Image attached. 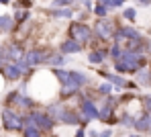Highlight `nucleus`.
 Listing matches in <instances>:
<instances>
[{
	"instance_id": "5",
	"label": "nucleus",
	"mask_w": 151,
	"mask_h": 137,
	"mask_svg": "<svg viewBox=\"0 0 151 137\" xmlns=\"http://www.w3.org/2000/svg\"><path fill=\"white\" fill-rule=\"evenodd\" d=\"M47 51L45 49H31L29 53H25L23 57V61H25L27 68H33V66H39V63H43V61H47Z\"/></svg>"
},
{
	"instance_id": "17",
	"label": "nucleus",
	"mask_w": 151,
	"mask_h": 137,
	"mask_svg": "<svg viewBox=\"0 0 151 137\" xmlns=\"http://www.w3.org/2000/svg\"><path fill=\"white\" fill-rule=\"evenodd\" d=\"M137 82L143 84V86H149L151 84V72L149 70H139L137 72Z\"/></svg>"
},
{
	"instance_id": "11",
	"label": "nucleus",
	"mask_w": 151,
	"mask_h": 137,
	"mask_svg": "<svg viewBox=\"0 0 151 137\" xmlns=\"http://www.w3.org/2000/svg\"><path fill=\"white\" fill-rule=\"evenodd\" d=\"M78 51H82V45H80V43H76L74 39H68V41H63V43H61V55H65V53H78Z\"/></svg>"
},
{
	"instance_id": "3",
	"label": "nucleus",
	"mask_w": 151,
	"mask_h": 137,
	"mask_svg": "<svg viewBox=\"0 0 151 137\" xmlns=\"http://www.w3.org/2000/svg\"><path fill=\"white\" fill-rule=\"evenodd\" d=\"M2 125L8 131H23V119L8 107L2 110Z\"/></svg>"
},
{
	"instance_id": "22",
	"label": "nucleus",
	"mask_w": 151,
	"mask_h": 137,
	"mask_svg": "<svg viewBox=\"0 0 151 137\" xmlns=\"http://www.w3.org/2000/svg\"><path fill=\"white\" fill-rule=\"evenodd\" d=\"M121 53H123V47H121V45H116V43H114V45H112V47H110V57H112V59H114V61H116V59H121Z\"/></svg>"
},
{
	"instance_id": "34",
	"label": "nucleus",
	"mask_w": 151,
	"mask_h": 137,
	"mask_svg": "<svg viewBox=\"0 0 151 137\" xmlns=\"http://www.w3.org/2000/svg\"><path fill=\"white\" fill-rule=\"evenodd\" d=\"M90 137H98V131H94V129H92V131H90Z\"/></svg>"
},
{
	"instance_id": "8",
	"label": "nucleus",
	"mask_w": 151,
	"mask_h": 137,
	"mask_svg": "<svg viewBox=\"0 0 151 137\" xmlns=\"http://www.w3.org/2000/svg\"><path fill=\"white\" fill-rule=\"evenodd\" d=\"M65 110H68V107H65L63 102H53V105H49V109H47V115L51 117L53 123H61Z\"/></svg>"
},
{
	"instance_id": "24",
	"label": "nucleus",
	"mask_w": 151,
	"mask_h": 137,
	"mask_svg": "<svg viewBox=\"0 0 151 137\" xmlns=\"http://www.w3.org/2000/svg\"><path fill=\"white\" fill-rule=\"evenodd\" d=\"M27 19H29V12H27V10H17V14H14V21H17V23H23Z\"/></svg>"
},
{
	"instance_id": "28",
	"label": "nucleus",
	"mask_w": 151,
	"mask_h": 137,
	"mask_svg": "<svg viewBox=\"0 0 151 137\" xmlns=\"http://www.w3.org/2000/svg\"><path fill=\"white\" fill-rule=\"evenodd\" d=\"M94 12H96V17H100V19H104V17H106V12H108V8H104L102 4H96Z\"/></svg>"
},
{
	"instance_id": "14",
	"label": "nucleus",
	"mask_w": 151,
	"mask_h": 137,
	"mask_svg": "<svg viewBox=\"0 0 151 137\" xmlns=\"http://www.w3.org/2000/svg\"><path fill=\"white\" fill-rule=\"evenodd\" d=\"M12 21H14L12 17H8V14H0V31H2V33L12 31V27H14V23H12Z\"/></svg>"
},
{
	"instance_id": "18",
	"label": "nucleus",
	"mask_w": 151,
	"mask_h": 137,
	"mask_svg": "<svg viewBox=\"0 0 151 137\" xmlns=\"http://www.w3.org/2000/svg\"><path fill=\"white\" fill-rule=\"evenodd\" d=\"M63 61H65V55H61V53H55V55H49V57H47V63L53 66V68L63 66Z\"/></svg>"
},
{
	"instance_id": "13",
	"label": "nucleus",
	"mask_w": 151,
	"mask_h": 137,
	"mask_svg": "<svg viewBox=\"0 0 151 137\" xmlns=\"http://www.w3.org/2000/svg\"><path fill=\"white\" fill-rule=\"evenodd\" d=\"M61 123L63 125H80L82 123V117H78L74 110H65V115H63V119H61Z\"/></svg>"
},
{
	"instance_id": "25",
	"label": "nucleus",
	"mask_w": 151,
	"mask_h": 137,
	"mask_svg": "<svg viewBox=\"0 0 151 137\" xmlns=\"http://www.w3.org/2000/svg\"><path fill=\"white\" fill-rule=\"evenodd\" d=\"M143 109H145V115H151V94L143 96Z\"/></svg>"
},
{
	"instance_id": "26",
	"label": "nucleus",
	"mask_w": 151,
	"mask_h": 137,
	"mask_svg": "<svg viewBox=\"0 0 151 137\" xmlns=\"http://www.w3.org/2000/svg\"><path fill=\"white\" fill-rule=\"evenodd\" d=\"M121 125H123V127H133V125H135V119H133L131 115H125V117L121 119Z\"/></svg>"
},
{
	"instance_id": "36",
	"label": "nucleus",
	"mask_w": 151,
	"mask_h": 137,
	"mask_svg": "<svg viewBox=\"0 0 151 137\" xmlns=\"http://www.w3.org/2000/svg\"><path fill=\"white\" fill-rule=\"evenodd\" d=\"M8 2H10V0H0V4H8Z\"/></svg>"
},
{
	"instance_id": "4",
	"label": "nucleus",
	"mask_w": 151,
	"mask_h": 137,
	"mask_svg": "<svg viewBox=\"0 0 151 137\" xmlns=\"http://www.w3.org/2000/svg\"><path fill=\"white\" fill-rule=\"evenodd\" d=\"M31 119H33V123H35V127H37L39 131H51V129H53V121H51V117L47 112L33 110V112H31Z\"/></svg>"
},
{
	"instance_id": "35",
	"label": "nucleus",
	"mask_w": 151,
	"mask_h": 137,
	"mask_svg": "<svg viewBox=\"0 0 151 137\" xmlns=\"http://www.w3.org/2000/svg\"><path fill=\"white\" fill-rule=\"evenodd\" d=\"M137 2H141V4H151V0H137Z\"/></svg>"
},
{
	"instance_id": "15",
	"label": "nucleus",
	"mask_w": 151,
	"mask_h": 137,
	"mask_svg": "<svg viewBox=\"0 0 151 137\" xmlns=\"http://www.w3.org/2000/svg\"><path fill=\"white\" fill-rule=\"evenodd\" d=\"M149 117L151 115H143V117H139V119H135V129L137 131H149Z\"/></svg>"
},
{
	"instance_id": "10",
	"label": "nucleus",
	"mask_w": 151,
	"mask_h": 137,
	"mask_svg": "<svg viewBox=\"0 0 151 137\" xmlns=\"http://www.w3.org/2000/svg\"><path fill=\"white\" fill-rule=\"evenodd\" d=\"M102 76L108 80V82L112 84V88H116V90H125L127 86V80L125 78H121V76H114V74H108V72H100Z\"/></svg>"
},
{
	"instance_id": "27",
	"label": "nucleus",
	"mask_w": 151,
	"mask_h": 137,
	"mask_svg": "<svg viewBox=\"0 0 151 137\" xmlns=\"http://www.w3.org/2000/svg\"><path fill=\"white\" fill-rule=\"evenodd\" d=\"M123 14H125L127 21H135V17H137V10H135V8H125V12H123Z\"/></svg>"
},
{
	"instance_id": "32",
	"label": "nucleus",
	"mask_w": 151,
	"mask_h": 137,
	"mask_svg": "<svg viewBox=\"0 0 151 137\" xmlns=\"http://www.w3.org/2000/svg\"><path fill=\"white\" fill-rule=\"evenodd\" d=\"M123 4H125V0H112V8L114 6H123Z\"/></svg>"
},
{
	"instance_id": "29",
	"label": "nucleus",
	"mask_w": 151,
	"mask_h": 137,
	"mask_svg": "<svg viewBox=\"0 0 151 137\" xmlns=\"http://www.w3.org/2000/svg\"><path fill=\"white\" fill-rule=\"evenodd\" d=\"M31 0H17V8H29Z\"/></svg>"
},
{
	"instance_id": "23",
	"label": "nucleus",
	"mask_w": 151,
	"mask_h": 137,
	"mask_svg": "<svg viewBox=\"0 0 151 137\" xmlns=\"http://www.w3.org/2000/svg\"><path fill=\"white\" fill-rule=\"evenodd\" d=\"M70 4H72V0H53V2H51V8H53V10H57V8H61V6L68 8Z\"/></svg>"
},
{
	"instance_id": "37",
	"label": "nucleus",
	"mask_w": 151,
	"mask_h": 137,
	"mask_svg": "<svg viewBox=\"0 0 151 137\" xmlns=\"http://www.w3.org/2000/svg\"><path fill=\"white\" fill-rule=\"evenodd\" d=\"M149 131H151V117H149Z\"/></svg>"
},
{
	"instance_id": "33",
	"label": "nucleus",
	"mask_w": 151,
	"mask_h": 137,
	"mask_svg": "<svg viewBox=\"0 0 151 137\" xmlns=\"http://www.w3.org/2000/svg\"><path fill=\"white\" fill-rule=\"evenodd\" d=\"M76 137H86V131H84V129H78V133H76Z\"/></svg>"
},
{
	"instance_id": "19",
	"label": "nucleus",
	"mask_w": 151,
	"mask_h": 137,
	"mask_svg": "<svg viewBox=\"0 0 151 137\" xmlns=\"http://www.w3.org/2000/svg\"><path fill=\"white\" fill-rule=\"evenodd\" d=\"M51 17H55V19H70V17H72V8H57V10H51Z\"/></svg>"
},
{
	"instance_id": "9",
	"label": "nucleus",
	"mask_w": 151,
	"mask_h": 137,
	"mask_svg": "<svg viewBox=\"0 0 151 137\" xmlns=\"http://www.w3.org/2000/svg\"><path fill=\"white\" fill-rule=\"evenodd\" d=\"M2 70H4V76H6L8 80H19V78L25 74V70H23L19 63H2Z\"/></svg>"
},
{
	"instance_id": "6",
	"label": "nucleus",
	"mask_w": 151,
	"mask_h": 137,
	"mask_svg": "<svg viewBox=\"0 0 151 137\" xmlns=\"http://www.w3.org/2000/svg\"><path fill=\"white\" fill-rule=\"evenodd\" d=\"M80 109H82V121L84 123H88L90 119H98V109H96V105L90 100V98H84L82 96V100H80Z\"/></svg>"
},
{
	"instance_id": "1",
	"label": "nucleus",
	"mask_w": 151,
	"mask_h": 137,
	"mask_svg": "<svg viewBox=\"0 0 151 137\" xmlns=\"http://www.w3.org/2000/svg\"><path fill=\"white\" fill-rule=\"evenodd\" d=\"M143 66H145L143 53H135V51H127V49H123L121 59L114 61V68L121 74H137Z\"/></svg>"
},
{
	"instance_id": "31",
	"label": "nucleus",
	"mask_w": 151,
	"mask_h": 137,
	"mask_svg": "<svg viewBox=\"0 0 151 137\" xmlns=\"http://www.w3.org/2000/svg\"><path fill=\"white\" fill-rule=\"evenodd\" d=\"M110 135H112V131H110V129H104V131L98 133V137H110Z\"/></svg>"
},
{
	"instance_id": "2",
	"label": "nucleus",
	"mask_w": 151,
	"mask_h": 137,
	"mask_svg": "<svg viewBox=\"0 0 151 137\" xmlns=\"http://www.w3.org/2000/svg\"><path fill=\"white\" fill-rule=\"evenodd\" d=\"M68 33H70V39H74L76 43H80V45H86L92 39V31L84 23H72L70 29H68Z\"/></svg>"
},
{
	"instance_id": "21",
	"label": "nucleus",
	"mask_w": 151,
	"mask_h": 137,
	"mask_svg": "<svg viewBox=\"0 0 151 137\" xmlns=\"http://www.w3.org/2000/svg\"><path fill=\"white\" fill-rule=\"evenodd\" d=\"M110 92H112V84L110 82H104L98 86V94L100 96H110Z\"/></svg>"
},
{
	"instance_id": "12",
	"label": "nucleus",
	"mask_w": 151,
	"mask_h": 137,
	"mask_svg": "<svg viewBox=\"0 0 151 137\" xmlns=\"http://www.w3.org/2000/svg\"><path fill=\"white\" fill-rule=\"evenodd\" d=\"M70 80L78 86V88H82L84 84L88 82V76L86 74H82V72H76V70H70Z\"/></svg>"
},
{
	"instance_id": "7",
	"label": "nucleus",
	"mask_w": 151,
	"mask_h": 137,
	"mask_svg": "<svg viewBox=\"0 0 151 137\" xmlns=\"http://www.w3.org/2000/svg\"><path fill=\"white\" fill-rule=\"evenodd\" d=\"M96 35H98L100 39H110V37L114 35L112 21H108V19H98V23H96Z\"/></svg>"
},
{
	"instance_id": "30",
	"label": "nucleus",
	"mask_w": 151,
	"mask_h": 137,
	"mask_svg": "<svg viewBox=\"0 0 151 137\" xmlns=\"http://www.w3.org/2000/svg\"><path fill=\"white\" fill-rule=\"evenodd\" d=\"M96 4H102L104 8H112V0H98Z\"/></svg>"
},
{
	"instance_id": "20",
	"label": "nucleus",
	"mask_w": 151,
	"mask_h": 137,
	"mask_svg": "<svg viewBox=\"0 0 151 137\" xmlns=\"http://www.w3.org/2000/svg\"><path fill=\"white\" fill-rule=\"evenodd\" d=\"M104 57H106L104 51H92V53L88 55V61H90V63H102Z\"/></svg>"
},
{
	"instance_id": "16",
	"label": "nucleus",
	"mask_w": 151,
	"mask_h": 137,
	"mask_svg": "<svg viewBox=\"0 0 151 137\" xmlns=\"http://www.w3.org/2000/svg\"><path fill=\"white\" fill-rule=\"evenodd\" d=\"M78 90H80V88H78L72 80H70V82H65V84H61V96H74Z\"/></svg>"
}]
</instances>
